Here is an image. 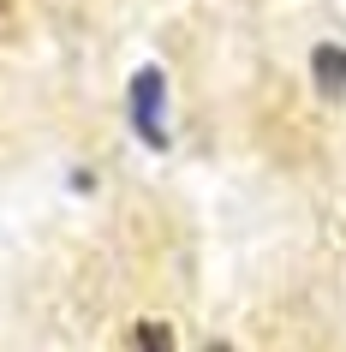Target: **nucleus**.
<instances>
[{
	"instance_id": "20e7f679",
	"label": "nucleus",
	"mask_w": 346,
	"mask_h": 352,
	"mask_svg": "<svg viewBox=\"0 0 346 352\" xmlns=\"http://www.w3.org/2000/svg\"><path fill=\"white\" fill-rule=\"evenodd\" d=\"M203 352H233V346H227V340H215V346H203Z\"/></svg>"
},
{
	"instance_id": "f03ea898",
	"label": "nucleus",
	"mask_w": 346,
	"mask_h": 352,
	"mask_svg": "<svg viewBox=\"0 0 346 352\" xmlns=\"http://www.w3.org/2000/svg\"><path fill=\"white\" fill-rule=\"evenodd\" d=\"M310 78L323 96H346V48L340 42H316L310 48Z\"/></svg>"
},
{
	"instance_id": "7ed1b4c3",
	"label": "nucleus",
	"mask_w": 346,
	"mask_h": 352,
	"mask_svg": "<svg viewBox=\"0 0 346 352\" xmlns=\"http://www.w3.org/2000/svg\"><path fill=\"white\" fill-rule=\"evenodd\" d=\"M131 352H173V329L155 322V316H144V322L131 329Z\"/></svg>"
},
{
	"instance_id": "f257e3e1",
	"label": "nucleus",
	"mask_w": 346,
	"mask_h": 352,
	"mask_svg": "<svg viewBox=\"0 0 346 352\" xmlns=\"http://www.w3.org/2000/svg\"><path fill=\"white\" fill-rule=\"evenodd\" d=\"M162 96H167V78L155 72V66H144V72L131 78V120H138V138H144V144H167V131H162Z\"/></svg>"
}]
</instances>
